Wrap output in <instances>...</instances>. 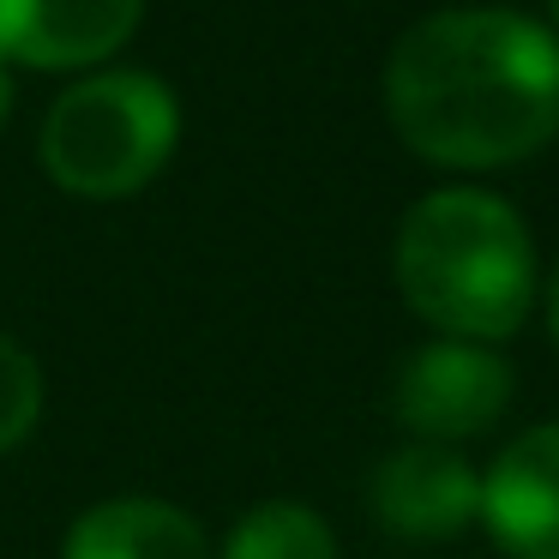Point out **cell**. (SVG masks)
Returning <instances> with one entry per match:
<instances>
[{
	"mask_svg": "<svg viewBox=\"0 0 559 559\" xmlns=\"http://www.w3.org/2000/svg\"><path fill=\"white\" fill-rule=\"evenodd\" d=\"M379 97L433 169L530 163L559 139V31L518 7H439L391 43Z\"/></svg>",
	"mask_w": 559,
	"mask_h": 559,
	"instance_id": "cell-1",
	"label": "cell"
},
{
	"mask_svg": "<svg viewBox=\"0 0 559 559\" xmlns=\"http://www.w3.org/2000/svg\"><path fill=\"white\" fill-rule=\"evenodd\" d=\"M397 295L421 325L463 343H506L542 301V259L518 205L487 187H433L391 241Z\"/></svg>",
	"mask_w": 559,
	"mask_h": 559,
	"instance_id": "cell-2",
	"label": "cell"
},
{
	"mask_svg": "<svg viewBox=\"0 0 559 559\" xmlns=\"http://www.w3.org/2000/svg\"><path fill=\"white\" fill-rule=\"evenodd\" d=\"M181 145V97L145 67L79 73L49 103L37 133V163L73 199H133L169 169Z\"/></svg>",
	"mask_w": 559,
	"mask_h": 559,
	"instance_id": "cell-3",
	"label": "cell"
},
{
	"mask_svg": "<svg viewBox=\"0 0 559 559\" xmlns=\"http://www.w3.org/2000/svg\"><path fill=\"white\" fill-rule=\"evenodd\" d=\"M511 361L493 343H463V337H433L397 367L391 385V409L409 427V439L427 445H469V439L493 433L511 409Z\"/></svg>",
	"mask_w": 559,
	"mask_h": 559,
	"instance_id": "cell-4",
	"label": "cell"
},
{
	"mask_svg": "<svg viewBox=\"0 0 559 559\" xmlns=\"http://www.w3.org/2000/svg\"><path fill=\"white\" fill-rule=\"evenodd\" d=\"M145 0H0V61L97 73L133 43Z\"/></svg>",
	"mask_w": 559,
	"mask_h": 559,
	"instance_id": "cell-5",
	"label": "cell"
},
{
	"mask_svg": "<svg viewBox=\"0 0 559 559\" xmlns=\"http://www.w3.org/2000/svg\"><path fill=\"white\" fill-rule=\"evenodd\" d=\"M373 518L403 542H451L481 523V475L457 445L409 439L373 469Z\"/></svg>",
	"mask_w": 559,
	"mask_h": 559,
	"instance_id": "cell-6",
	"label": "cell"
},
{
	"mask_svg": "<svg viewBox=\"0 0 559 559\" xmlns=\"http://www.w3.org/2000/svg\"><path fill=\"white\" fill-rule=\"evenodd\" d=\"M481 530L506 559H559V421L518 433L481 475Z\"/></svg>",
	"mask_w": 559,
	"mask_h": 559,
	"instance_id": "cell-7",
	"label": "cell"
},
{
	"mask_svg": "<svg viewBox=\"0 0 559 559\" xmlns=\"http://www.w3.org/2000/svg\"><path fill=\"white\" fill-rule=\"evenodd\" d=\"M61 559H217L193 511L157 493H115L73 518Z\"/></svg>",
	"mask_w": 559,
	"mask_h": 559,
	"instance_id": "cell-8",
	"label": "cell"
},
{
	"mask_svg": "<svg viewBox=\"0 0 559 559\" xmlns=\"http://www.w3.org/2000/svg\"><path fill=\"white\" fill-rule=\"evenodd\" d=\"M217 559H343L337 530L307 499H259L229 523Z\"/></svg>",
	"mask_w": 559,
	"mask_h": 559,
	"instance_id": "cell-9",
	"label": "cell"
},
{
	"mask_svg": "<svg viewBox=\"0 0 559 559\" xmlns=\"http://www.w3.org/2000/svg\"><path fill=\"white\" fill-rule=\"evenodd\" d=\"M43 403H49V385H43L37 355L0 331V457L19 451L31 433H37Z\"/></svg>",
	"mask_w": 559,
	"mask_h": 559,
	"instance_id": "cell-10",
	"label": "cell"
},
{
	"mask_svg": "<svg viewBox=\"0 0 559 559\" xmlns=\"http://www.w3.org/2000/svg\"><path fill=\"white\" fill-rule=\"evenodd\" d=\"M542 307H547V331H554V343H559V259H554V271L542 277Z\"/></svg>",
	"mask_w": 559,
	"mask_h": 559,
	"instance_id": "cell-11",
	"label": "cell"
},
{
	"mask_svg": "<svg viewBox=\"0 0 559 559\" xmlns=\"http://www.w3.org/2000/svg\"><path fill=\"white\" fill-rule=\"evenodd\" d=\"M7 115H13V67L0 61V127H7Z\"/></svg>",
	"mask_w": 559,
	"mask_h": 559,
	"instance_id": "cell-12",
	"label": "cell"
},
{
	"mask_svg": "<svg viewBox=\"0 0 559 559\" xmlns=\"http://www.w3.org/2000/svg\"><path fill=\"white\" fill-rule=\"evenodd\" d=\"M547 25H554V31H559V0H547Z\"/></svg>",
	"mask_w": 559,
	"mask_h": 559,
	"instance_id": "cell-13",
	"label": "cell"
}]
</instances>
